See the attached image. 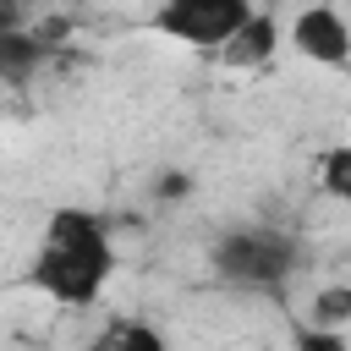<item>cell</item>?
<instances>
[{"mask_svg": "<svg viewBox=\"0 0 351 351\" xmlns=\"http://www.w3.org/2000/svg\"><path fill=\"white\" fill-rule=\"evenodd\" d=\"M110 274H115L110 225H104L93 208H77V203L55 208V214L44 219L38 247H33L27 280H33L49 302H60V307H93V302L104 296Z\"/></svg>", "mask_w": 351, "mask_h": 351, "instance_id": "1", "label": "cell"}, {"mask_svg": "<svg viewBox=\"0 0 351 351\" xmlns=\"http://www.w3.org/2000/svg\"><path fill=\"white\" fill-rule=\"evenodd\" d=\"M318 186L329 197H351V148L346 143H335V148L318 154Z\"/></svg>", "mask_w": 351, "mask_h": 351, "instance_id": "8", "label": "cell"}, {"mask_svg": "<svg viewBox=\"0 0 351 351\" xmlns=\"http://www.w3.org/2000/svg\"><path fill=\"white\" fill-rule=\"evenodd\" d=\"M291 44H296V55H307L318 66H346L351 60V27L335 5H307L291 22Z\"/></svg>", "mask_w": 351, "mask_h": 351, "instance_id": "4", "label": "cell"}, {"mask_svg": "<svg viewBox=\"0 0 351 351\" xmlns=\"http://www.w3.org/2000/svg\"><path fill=\"white\" fill-rule=\"evenodd\" d=\"M313 329H346V318H351V291L346 285H329V291H318V302H313Z\"/></svg>", "mask_w": 351, "mask_h": 351, "instance_id": "9", "label": "cell"}, {"mask_svg": "<svg viewBox=\"0 0 351 351\" xmlns=\"http://www.w3.org/2000/svg\"><path fill=\"white\" fill-rule=\"evenodd\" d=\"M247 16H252L247 0H165V5L148 16V27L165 33V38H176V44L219 49Z\"/></svg>", "mask_w": 351, "mask_h": 351, "instance_id": "3", "label": "cell"}, {"mask_svg": "<svg viewBox=\"0 0 351 351\" xmlns=\"http://www.w3.org/2000/svg\"><path fill=\"white\" fill-rule=\"evenodd\" d=\"M296 351H351V340H346V329H302Z\"/></svg>", "mask_w": 351, "mask_h": 351, "instance_id": "10", "label": "cell"}, {"mask_svg": "<svg viewBox=\"0 0 351 351\" xmlns=\"http://www.w3.org/2000/svg\"><path fill=\"white\" fill-rule=\"evenodd\" d=\"M274 44H280V27H274V16H263V11H252L225 44H219V60L225 66H269V55H274Z\"/></svg>", "mask_w": 351, "mask_h": 351, "instance_id": "5", "label": "cell"}, {"mask_svg": "<svg viewBox=\"0 0 351 351\" xmlns=\"http://www.w3.org/2000/svg\"><path fill=\"white\" fill-rule=\"evenodd\" d=\"M88 351H170V340L154 324H143V318H110L88 340Z\"/></svg>", "mask_w": 351, "mask_h": 351, "instance_id": "6", "label": "cell"}, {"mask_svg": "<svg viewBox=\"0 0 351 351\" xmlns=\"http://www.w3.org/2000/svg\"><path fill=\"white\" fill-rule=\"evenodd\" d=\"M296 241L274 225H241L230 230L219 247H214V269L219 280L230 285H247V291H280L291 274H296Z\"/></svg>", "mask_w": 351, "mask_h": 351, "instance_id": "2", "label": "cell"}, {"mask_svg": "<svg viewBox=\"0 0 351 351\" xmlns=\"http://www.w3.org/2000/svg\"><path fill=\"white\" fill-rule=\"evenodd\" d=\"M49 44L38 33H0V77L5 82H27L38 66H44Z\"/></svg>", "mask_w": 351, "mask_h": 351, "instance_id": "7", "label": "cell"}]
</instances>
